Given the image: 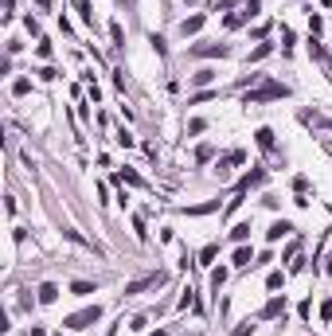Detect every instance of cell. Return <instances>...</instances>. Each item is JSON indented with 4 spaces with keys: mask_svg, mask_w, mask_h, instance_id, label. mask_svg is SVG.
Returning <instances> with one entry per match:
<instances>
[{
    "mask_svg": "<svg viewBox=\"0 0 332 336\" xmlns=\"http://www.w3.org/2000/svg\"><path fill=\"white\" fill-rule=\"evenodd\" d=\"M242 12H246V20H254V16L262 12V0H246V4H242Z\"/></svg>",
    "mask_w": 332,
    "mask_h": 336,
    "instance_id": "obj_15",
    "label": "cell"
},
{
    "mask_svg": "<svg viewBox=\"0 0 332 336\" xmlns=\"http://www.w3.org/2000/svg\"><path fill=\"white\" fill-rule=\"evenodd\" d=\"M153 336H168V333H161V329H157V333H153Z\"/></svg>",
    "mask_w": 332,
    "mask_h": 336,
    "instance_id": "obj_28",
    "label": "cell"
},
{
    "mask_svg": "<svg viewBox=\"0 0 332 336\" xmlns=\"http://www.w3.org/2000/svg\"><path fill=\"white\" fill-rule=\"evenodd\" d=\"M262 180H266V172H262V168H254V172H246V176L238 180V192H246V188H254V184H262Z\"/></svg>",
    "mask_w": 332,
    "mask_h": 336,
    "instance_id": "obj_7",
    "label": "cell"
},
{
    "mask_svg": "<svg viewBox=\"0 0 332 336\" xmlns=\"http://www.w3.org/2000/svg\"><path fill=\"white\" fill-rule=\"evenodd\" d=\"M192 55H199V59H223V55H227V43H196Z\"/></svg>",
    "mask_w": 332,
    "mask_h": 336,
    "instance_id": "obj_3",
    "label": "cell"
},
{
    "mask_svg": "<svg viewBox=\"0 0 332 336\" xmlns=\"http://www.w3.org/2000/svg\"><path fill=\"white\" fill-rule=\"evenodd\" d=\"M153 285H161V274H149V278H137L125 285V293H145V289H153Z\"/></svg>",
    "mask_w": 332,
    "mask_h": 336,
    "instance_id": "obj_5",
    "label": "cell"
},
{
    "mask_svg": "<svg viewBox=\"0 0 332 336\" xmlns=\"http://www.w3.org/2000/svg\"><path fill=\"white\" fill-rule=\"evenodd\" d=\"M74 8L82 12V20H86V24H94V12H90V0H74Z\"/></svg>",
    "mask_w": 332,
    "mask_h": 336,
    "instance_id": "obj_14",
    "label": "cell"
},
{
    "mask_svg": "<svg viewBox=\"0 0 332 336\" xmlns=\"http://www.w3.org/2000/svg\"><path fill=\"white\" fill-rule=\"evenodd\" d=\"M250 333H254V325L246 321V325H238V329H234V333H231V336H250Z\"/></svg>",
    "mask_w": 332,
    "mask_h": 336,
    "instance_id": "obj_25",
    "label": "cell"
},
{
    "mask_svg": "<svg viewBox=\"0 0 332 336\" xmlns=\"http://www.w3.org/2000/svg\"><path fill=\"white\" fill-rule=\"evenodd\" d=\"M211 82H215V70H211V67H203V70L192 74V86H211Z\"/></svg>",
    "mask_w": 332,
    "mask_h": 336,
    "instance_id": "obj_9",
    "label": "cell"
},
{
    "mask_svg": "<svg viewBox=\"0 0 332 336\" xmlns=\"http://www.w3.org/2000/svg\"><path fill=\"white\" fill-rule=\"evenodd\" d=\"M277 98H289V86L285 82H262L258 90L246 94V106H258V102H277Z\"/></svg>",
    "mask_w": 332,
    "mask_h": 336,
    "instance_id": "obj_1",
    "label": "cell"
},
{
    "mask_svg": "<svg viewBox=\"0 0 332 336\" xmlns=\"http://www.w3.org/2000/svg\"><path fill=\"white\" fill-rule=\"evenodd\" d=\"M266 55H270V43H258V47L250 51V63H258V59H266Z\"/></svg>",
    "mask_w": 332,
    "mask_h": 336,
    "instance_id": "obj_18",
    "label": "cell"
},
{
    "mask_svg": "<svg viewBox=\"0 0 332 336\" xmlns=\"http://www.w3.org/2000/svg\"><path fill=\"white\" fill-rule=\"evenodd\" d=\"M59 336H63V333H59Z\"/></svg>",
    "mask_w": 332,
    "mask_h": 336,
    "instance_id": "obj_31",
    "label": "cell"
},
{
    "mask_svg": "<svg viewBox=\"0 0 332 336\" xmlns=\"http://www.w3.org/2000/svg\"><path fill=\"white\" fill-rule=\"evenodd\" d=\"M242 24H246V12H231L227 16V28H242Z\"/></svg>",
    "mask_w": 332,
    "mask_h": 336,
    "instance_id": "obj_16",
    "label": "cell"
},
{
    "mask_svg": "<svg viewBox=\"0 0 332 336\" xmlns=\"http://www.w3.org/2000/svg\"><path fill=\"white\" fill-rule=\"evenodd\" d=\"M223 281H227V270H215V274H211V285H215V293H219Z\"/></svg>",
    "mask_w": 332,
    "mask_h": 336,
    "instance_id": "obj_23",
    "label": "cell"
},
{
    "mask_svg": "<svg viewBox=\"0 0 332 336\" xmlns=\"http://www.w3.org/2000/svg\"><path fill=\"white\" fill-rule=\"evenodd\" d=\"M32 336H47V333H43V329H39V325H35V329H32Z\"/></svg>",
    "mask_w": 332,
    "mask_h": 336,
    "instance_id": "obj_27",
    "label": "cell"
},
{
    "mask_svg": "<svg viewBox=\"0 0 332 336\" xmlns=\"http://www.w3.org/2000/svg\"><path fill=\"white\" fill-rule=\"evenodd\" d=\"M246 235H250V223H238L231 231V242H246Z\"/></svg>",
    "mask_w": 332,
    "mask_h": 336,
    "instance_id": "obj_13",
    "label": "cell"
},
{
    "mask_svg": "<svg viewBox=\"0 0 332 336\" xmlns=\"http://www.w3.org/2000/svg\"><path fill=\"white\" fill-rule=\"evenodd\" d=\"M281 281H285V274H281V270H274V274L266 278V285H270V289H281Z\"/></svg>",
    "mask_w": 332,
    "mask_h": 336,
    "instance_id": "obj_20",
    "label": "cell"
},
{
    "mask_svg": "<svg viewBox=\"0 0 332 336\" xmlns=\"http://www.w3.org/2000/svg\"><path fill=\"white\" fill-rule=\"evenodd\" d=\"M98 317H102V309H98V305H90V309H78V313H70V317H66V329H90Z\"/></svg>",
    "mask_w": 332,
    "mask_h": 336,
    "instance_id": "obj_2",
    "label": "cell"
},
{
    "mask_svg": "<svg viewBox=\"0 0 332 336\" xmlns=\"http://www.w3.org/2000/svg\"><path fill=\"white\" fill-rule=\"evenodd\" d=\"M289 231H293V223H285V219H277V223L270 227V231H266V238H270V242H277V238H285Z\"/></svg>",
    "mask_w": 332,
    "mask_h": 336,
    "instance_id": "obj_8",
    "label": "cell"
},
{
    "mask_svg": "<svg viewBox=\"0 0 332 336\" xmlns=\"http://www.w3.org/2000/svg\"><path fill=\"white\" fill-rule=\"evenodd\" d=\"M329 274H332V258H329Z\"/></svg>",
    "mask_w": 332,
    "mask_h": 336,
    "instance_id": "obj_30",
    "label": "cell"
},
{
    "mask_svg": "<svg viewBox=\"0 0 332 336\" xmlns=\"http://www.w3.org/2000/svg\"><path fill=\"white\" fill-rule=\"evenodd\" d=\"M321 28H325V20H321V16H309V32H313V35H317V32H321Z\"/></svg>",
    "mask_w": 332,
    "mask_h": 336,
    "instance_id": "obj_24",
    "label": "cell"
},
{
    "mask_svg": "<svg viewBox=\"0 0 332 336\" xmlns=\"http://www.w3.org/2000/svg\"><path fill=\"white\" fill-rule=\"evenodd\" d=\"M274 317H285V297H270V301H266L262 321H274Z\"/></svg>",
    "mask_w": 332,
    "mask_h": 336,
    "instance_id": "obj_4",
    "label": "cell"
},
{
    "mask_svg": "<svg viewBox=\"0 0 332 336\" xmlns=\"http://www.w3.org/2000/svg\"><path fill=\"white\" fill-rule=\"evenodd\" d=\"M70 293H78V297H86V293H94V285H90V281H74V285H70Z\"/></svg>",
    "mask_w": 332,
    "mask_h": 336,
    "instance_id": "obj_17",
    "label": "cell"
},
{
    "mask_svg": "<svg viewBox=\"0 0 332 336\" xmlns=\"http://www.w3.org/2000/svg\"><path fill=\"white\" fill-rule=\"evenodd\" d=\"M199 28H203V16H192V20H184V24H180V32H184V35H196Z\"/></svg>",
    "mask_w": 332,
    "mask_h": 336,
    "instance_id": "obj_10",
    "label": "cell"
},
{
    "mask_svg": "<svg viewBox=\"0 0 332 336\" xmlns=\"http://www.w3.org/2000/svg\"><path fill=\"white\" fill-rule=\"evenodd\" d=\"M28 90H32L28 78H16V82H12V94H28Z\"/></svg>",
    "mask_w": 332,
    "mask_h": 336,
    "instance_id": "obj_19",
    "label": "cell"
},
{
    "mask_svg": "<svg viewBox=\"0 0 332 336\" xmlns=\"http://www.w3.org/2000/svg\"><path fill=\"white\" fill-rule=\"evenodd\" d=\"M250 258H254V254H250V246H238V250H234V266H238V270H242V266H254Z\"/></svg>",
    "mask_w": 332,
    "mask_h": 336,
    "instance_id": "obj_11",
    "label": "cell"
},
{
    "mask_svg": "<svg viewBox=\"0 0 332 336\" xmlns=\"http://www.w3.org/2000/svg\"><path fill=\"white\" fill-rule=\"evenodd\" d=\"M321 317H325V321H332V301H325V305H321Z\"/></svg>",
    "mask_w": 332,
    "mask_h": 336,
    "instance_id": "obj_26",
    "label": "cell"
},
{
    "mask_svg": "<svg viewBox=\"0 0 332 336\" xmlns=\"http://www.w3.org/2000/svg\"><path fill=\"white\" fill-rule=\"evenodd\" d=\"M39 301H43V305H55L59 301V285L55 281H43V285H39Z\"/></svg>",
    "mask_w": 332,
    "mask_h": 336,
    "instance_id": "obj_6",
    "label": "cell"
},
{
    "mask_svg": "<svg viewBox=\"0 0 332 336\" xmlns=\"http://www.w3.org/2000/svg\"><path fill=\"white\" fill-rule=\"evenodd\" d=\"M215 254H219V246H203V254H199V262H203V266H207V262H211V258H215Z\"/></svg>",
    "mask_w": 332,
    "mask_h": 336,
    "instance_id": "obj_22",
    "label": "cell"
},
{
    "mask_svg": "<svg viewBox=\"0 0 332 336\" xmlns=\"http://www.w3.org/2000/svg\"><path fill=\"white\" fill-rule=\"evenodd\" d=\"M110 35H113V43H117V47H125V35H121V24H110Z\"/></svg>",
    "mask_w": 332,
    "mask_h": 336,
    "instance_id": "obj_21",
    "label": "cell"
},
{
    "mask_svg": "<svg viewBox=\"0 0 332 336\" xmlns=\"http://www.w3.org/2000/svg\"><path fill=\"white\" fill-rule=\"evenodd\" d=\"M325 8H332V0H325Z\"/></svg>",
    "mask_w": 332,
    "mask_h": 336,
    "instance_id": "obj_29",
    "label": "cell"
},
{
    "mask_svg": "<svg viewBox=\"0 0 332 336\" xmlns=\"http://www.w3.org/2000/svg\"><path fill=\"white\" fill-rule=\"evenodd\" d=\"M254 137H258V145H262V149H274V129H258Z\"/></svg>",
    "mask_w": 332,
    "mask_h": 336,
    "instance_id": "obj_12",
    "label": "cell"
}]
</instances>
